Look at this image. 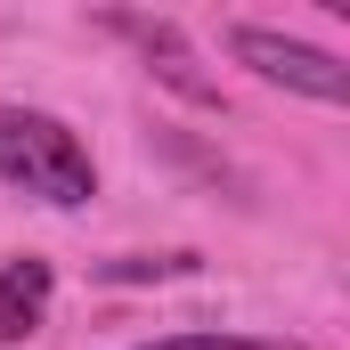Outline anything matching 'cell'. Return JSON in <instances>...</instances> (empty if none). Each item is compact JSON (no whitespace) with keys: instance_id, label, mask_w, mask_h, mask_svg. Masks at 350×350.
<instances>
[{"instance_id":"obj_1","label":"cell","mask_w":350,"mask_h":350,"mask_svg":"<svg viewBox=\"0 0 350 350\" xmlns=\"http://www.w3.org/2000/svg\"><path fill=\"white\" fill-rule=\"evenodd\" d=\"M0 179H16L25 196H49V204H90L98 196L90 147L57 114H16V106H0Z\"/></svg>"},{"instance_id":"obj_2","label":"cell","mask_w":350,"mask_h":350,"mask_svg":"<svg viewBox=\"0 0 350 350\" xmlns=\"http://www.w3.org/2000/svg\"><path fill=\"white\" fill-rule=\"evenodd\" d=\"M228 49H237V66H253L261 82L301 90V98H318V106H342V98H350V66H342V57L310 49V41H285V33H269V25H237Z\"/></svg>"},{"instance_id":"obj_3","label":"cell","mask_w":350,"mask_h":350,"mask_svg":"<svg viewBox=\"0 0 350 350\" xmlns=\"http://www.w3.org/2000/svg\"><path fill=\"white\" fill-rule=\"evenodd\" d=\"M106 33L139 41V49H147V66H155V74H163V82L179 90V98H196V106H220V82H212V74H196V49L179 41V25H163V16H131V8H114V16H106Z\"/></svg>"},{"instance_id":"obj_4","label":"cell","mask_w":350,"mask_h":350,"mask_svg":"<svg viewBox=\"0 0 350 350\" xmlns=\"http://www.w3.org/2000/svg\"><path fill=\"white\" fill-rule=\"evenodd\" d=\"M49 285H57V269L49 261H8L0 269V342H25L33 326H41V310H49Z\"/></svg>"},{"instance_id":"obj_5","label":"cell","mask_w":350,"mask_h":350,"mask_svg":"<svg viewBox=\"0 0 350 350\" xmlns=\"http://www.w3.org/2000/svg\"><path fill=\"white\" fill-rule=\"evenodd\" d=\"M179 269H196V253H131V261H106V277L139 285V277H179Z\"/></svg>"},{"instance_id":"obj_6","label":"cell","mask_w":350,"mask_h":350,"mask_svg":"<svg viewBox=\"0 0 350 350\" xmlns=\"http://www.w3.org/2000/svg\"><path fill=\"white\" fill-rule=\"evenodd\" d=\"M147 350H301V342H253V334H172V342H147Z\"/></svg>"}]
</instances>
